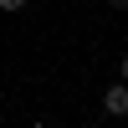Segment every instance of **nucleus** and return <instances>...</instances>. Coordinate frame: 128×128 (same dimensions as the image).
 <instances>
[{
    "mask_svg": "<svg viewBox=\"0 0 128 128\" xmlns=\"http://www.w3.org/2000/svg\"><path fill=\"white\" fill-rule=\"evenodd\" d=\"M102 113H113V118L128 113V82H113V87L102 92Z\"/></svg>",
    "mask_w": 128,
    "mask_h": 128,
    "instance_id": "f257e3e1",
    "label": "nucleus"
},
{
    "mask_svg": "<svg viewBox=\"0 0 128 128\" xmlns=\"http://www.w3.org/2000/svg\"><path fill=\"white\" fill-rule=\"evenodd\" d=\"M0 10H26V0H0Z\"/></svg>",
    "mask_w": 128,
    "mask_h": 128,
    "instance_id": "f03ea898",
    "label": "nucleus"
},
{
    "mask_svg": "<svg viewBox=\"0 0 128 128\" xmlns=\"http://www.w3.org/2000/svg\"><path fill=\"white\" fill-rule=\"evenodd\" d=\"M118 77H123V82H128V56H123V62H118Z\"/></svg>",
    "mask_w": 128,
    "mask_h": 128,
    "instance_id": "7ed1b4c3",
    "label": "nucleus"
},
{
    "mask_svg": "<svg viewBox=\"0 0 128 128\" xmlns=\"http://www.w3.org/2000/svg\"><path fill=\"white\" fill-rule=\"evenodd\" d=\"M113 5H118V10H128V0H113Z\"/></svg>",
    "mask_w": 128,
    "mask_h": 128,
    "instance_id": "20e7f679",
    "label": "nucleus"
}]
</instances>
